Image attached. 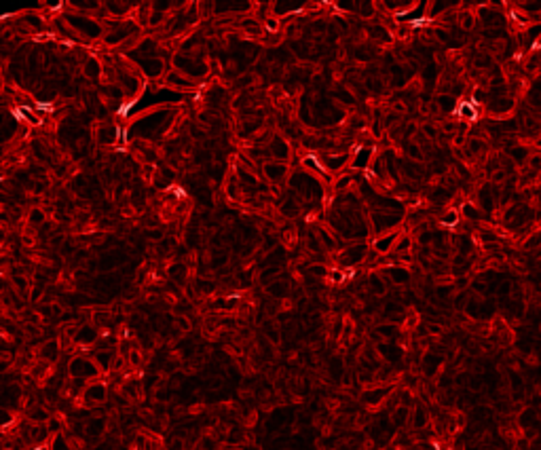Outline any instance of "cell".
<instances>
[{
	"instance_id": "obj_17",
	"label": "cell",
	"mask_w": 541,
	"mask_h": 450,
	"mask_svg": "<svg viewBox=\"0 0 541 450\" xmlns=\"http://www.w3.org/2000/svg\"><path fill=\"white\" fill-rule=\"evenodd\" d=\"M34 110L38 112L40 117L42 115H53V112H55V104L53 102H45V100H38V102H34Z\"/></svg>"
},
{
	"instance_id": "obj_15",
	"label": "cell",
	"mask_w": 541,
	"mask_h": 450,
	"mask_svg": "<svg viewBox=\"0 0 541 450\" xmlns=\"http://www.w3.org/2000/svg\"><path fill=\"white\" fill-rule=\"evenodd\" d=\"M459 218L461 216H459L457 209H450L448 214H444L442 218H440V224H442V227H446V229H454L459 224Z\"/></svg>"
},
{
	"instance_id": "obj_38",
	"label": "cell",
	"mask_w": 541,
	"mask_h": 450,
	"mask_svg": "<svg viewBox=\"0 0 541 450\" xmlns=\"http://www.w3.org/2000/svg\"><path fill=\"white\" fill-rule=\"evenodd\" d=\"M93 450H110V446H108V444H102V446H97V448H93Z\"/></svg>"
},
{
	"instance_id": "obj_4",
	"label": "cell",
	"mask_w": 541,
	"mask_h": 450,
	"mask_svg": "<svg viewBox=\"0 0 541 450\" xmlns=\"http://www.w3.org/2000/svg\"><path fill=\"white\" fill-rule=\"evenodd\" d=\"M140 68L144 70V74L148 76V78H156V76H161L163 72H165V64L161 62V60H152V58H148V60H140Z\"/></svg>"
},
{
	"instance_id": "obj_31",
	"label": "cell",
	"mask_w": 541,
	"mask_h": 450,
	"mask_svg": "<svg viewBox=\"0 0 541 450\" xmlns=\"http://www.w3.org/2000/svg\"><path fill=\"white\" fill-rule=\"evenodd\" d=\"M378 332H381V334H385V336H391V334L395 332V326H381Z\"/></svg>"
},
{
	"instance_id": "obj_10",
	"label": "cell",
	"mask_w": 541,
	"mask_h": 450,
	"mask_svg": "<svg viewBox=\"0 0 541 450\" xmlns=\"http://www.w3.org/2000/svg\"><path fill=\"white\" fill-rule=\"evenodd\" d=\"M60 349H62V347H60V343H58V341H49V343H45V345H42V349H40V357L53 363L55 359L60 357Z\"/></svg>"
},
{
	"instance_id": "obj_6",
	"label": "cell",
	"mask_w": 541,
	"mask_h": 450,
	"mask_svg": "<svg viewBox=\"0 0 541 450\" xmlns=\"http://www.w3.org/2000/svg\"><path fill=\"white\" fill-rule=\"evenodd\" d=\"M400 222V218L397 216H391V214H381V212H374L372 214V224H374V229L381 233V231H389L391 227H395V224Z\"/></svg>"
},
{
	"instance_id": "obj_25",
	"label": "cell",
	"mask_w": 541,
	"mask_h": 450,
	"mask_svg": "<svg viewBox=\"0 0 541 450\" xmlns=\"http://www.w3.org/2000/svg\"><path fill=\"white\" fill-rule=\"evenodd\" d=\"M404 416H408V410L404 406H400V408H397V412H395V416H393L395 425H404Z\"/></svg>"
},
{
	"instance_id": "obj_9",
	"label": "cell",
	"mask_w": 541,
	"mask_h": 450,
	"mask_svg": "<svg viewBox=\"0 0 541 450\" xmlns=\"http://www.w3.org/2000/svg\"><path fill=\"white\" fill-rule=\"evenodd\" d=\"M97 339H99V334H97L95 328H91V326H85V328H80V330L74 334V341H76L80 347H89V345H93Z\"/></svg>"
},
{
	"instance_id": "obj_32",
	"label": "cell",
	"mask_w": 541,
	"mask_h": 450,
	"mask_svg": "<svg viewBox=\"0 0 541 450\" xmlns=\"http://www.w3.org/2000/svg\"><path fill=\"white\" fill-rule=\"evenodd\" d=\"M129 361H131L133 365L140 363V353H138V351H131V353H129Z\"/></svg>"
},
{
	"instance_id": "obj_12",
	"label": "cell",
	"mask_w": 541,
	"mask_h": 450,
	"mask_svg": "<svg viewBox=\"0 0 541 450\" xmlns=\"http://www.w3.org/2000/svg\"><path fill=\"white\" fill-rule=\"evenodd\" d=\"M347 161H349V154H340V157H336L332 152L326 154V167H328V172H338Z\"/></svg>"
},
{
	"instance_id": "obj_29",
	"label": "cell",
	"mask_w": 541,
	"mask_h": 450,
	"mask_svg": "<svg viewBox=\"0 0 541 450\" xmlns=\"http://www.w3.org/2000/svg\"><path fill=\"white\" fill-rule=\"evenodd\" d=\"M442 131H446V133H452V131H457V121H446V123H442Z\"/></svg>"
},
{
	"instance_id": "obj_22",
	"label": "cell",
	"mask_w": 541,
	"mask_h": 450,
	"mask_svg": "<svg viewBox=\"0 0 541 450\" xmlns=\"http://www.w3.org/2000/svg\"><path fill=\"white\" fill-rule=\"evenodd\" d=\"M467 146H469V152H472V154H478V152L484 150V142H482V139H478V137H469Z\"/></svg>"
},
{
	"instance_id": "obj_11",
	"label": "cell",
	"mask_w": 541,
	"mask_h": 450,
	"mask_svg": "<svg viewBox=\"0 0 541 450\" xmlns=\"http://www.w3.org/2000/svg\"><path fill=\"white\" fill-rule=\"evenodd\" d=\"M167 82H172L174 87H186V89H193V87H199V85H195V80L193 78H188V76H184L180 70H174L172 74L167 76Z\"/></svg>"
},
{
	"instance_id": "obj_1",
	"label": "cell",
	"mask_w": 541,
	"mask_h": 450,
	"mask_svg": "<svg viewBox=\"0 0 541 450\" xmlns=\"http://www.w3.org/2000/svg\"><path fill=\"white\" fill-rule=\"evenodd\" d=\"M99 372L102 370L97 368V363L85 355H76L68 365V374L72 378H78V381H89V378H95Z\"/></svg>"
},
{
	"instance_id": "obj_33",
	"label": "cell",
	"mask_w": 541,
	"mask_h": 450,
	"mask_svg": "<svg viewBox=\"0 0 541 450\" xmlns=\"http://www.w3.org/2000/svg\"><path fill=\"white\" fill-rule=\"evenodd\" d=\"M15 286H19V290L21 292H25L28 288H25V279L23 277H15Z\"/></svg>"
},
{
	"instance_id": "obj_20",
	"label": "cell",
	"mask_w": 541,
	"mask_h": 450,
	"mask_svg": "<svg viewBox=\"0 0 541 450\" xmlns=\"http://www.w3.org/2000/svg\"><path fill=\"white\" fill-rule=\"evenodd\" d=\"M11 117H13V119H15L17 123H30V125H32V119H30V117H28V115H25V112H23V110H21L19 106H15V108H11Z\"/></svg>"
},
{
	"instance_id": "obj_3",
	"label": "cell",
	"mask_w": 541,
	"mask_h": 450,
	"mask_svg": "<svg viewBox=\"0 0 541 450\" xmlns=\"http://www.w3.org/2000/svg\"><path fill=\"white\" fill-rule=\"evenodd\" d=\"M83 398L85 402H91V404H102L106 400V385L102 383H91L85 387L83 391Z\"/></svg>"
},
{
	"instance_id": "obj_34",
	"label": "cell",
	"mask_w": 541,
	"mask_h": 450,
	"mask_svg": "<svg viewBox=\"0 0 541 450\" xmlns=\"http://www.w3.org/2000/svg\"><path fill=\"white\" fill-rule=\"evenodd\" d=\"M501 180H505V172H495L493 174V182H501Z\"/></svg>"
},
{
	"instance_id": "obj_13",
	"label": "cell",
	"mask_w": 541,
	"mask_h": 450,
	"mask_svg": "<svg viewBox=\"0 0 541 450\" xmlns=\"http://www.w3.org/2000/svg\"><path fill=\"white\" fill-rule=\"evenodd\" d=\"M434 23V17L431 15H423V17H410L406 21V25L410 27V30H421V27H427V25H431Z\"/></svg>"
},
{
	"instance_id": "obj_14",
	"label": "cell",
	"mask_w": 541,
	"mask_h": 450,
	"mask_svg": "<svg viewBox=\"0 0 541 450\" xmlns=\"http://www.w3.org/2000/svg\"><path fill=\"white\" fill-rule=\"evenodd\" d=\"M438 108L442 110V112H454V108H457V102H454V97L452 95H438Z\"/></svg>"
},
{
	"instance_id": "obj_16",
	"label": "cell",
	"mask_w": 541,
	"mask_h": 450,
	"mask_svg": "<svg viewBox=\"0 0 541 450\" xmlns=\"http://www.w3.org/2000/svg\"><path fill=\"white\" fill-rule=\"evenodd\" d=\"M136 102H138V97H133V100H127V102H119V106H117V117L119 119H127V117L131 115Z\"/></svg>"
},
{
	"instance_id": "obj_23",
	"label": "cell",
	"mask_w": 541,
	"mask_h": 450,
	"mask_svg": "<svg viewBox=\"0 0 541 450\" xmlns=\"http://www.w3.org/2000/svg\"><path fill=\"white\" fill-rule=\"evenodd\" d=\"M370 286H372V290H374L376 294H385V284L381 281L378 275H370Z\"/></svg>"
},
{
	"instance_id": "obj_18",
	"label": "cell",
	"mask_w": 541,
	"mask_h": 450,
	"mask_svg": "<svg viewBox=\"0 0 541 450\" xmlns=\"http://www.w3.org/2000/svg\"><path fill=\"white\" fill-rule=\"evenodd\" d=\"M406 154H408V159H412V161H421V159H423L421 148H419L415 142H408V144H406Z\"/></svg>"
},
{
	"instance_id": "obj_35",
	"label": "cell",
	"mask_w": 541,
	"mask_h": 450,
	"mask_svg": "<svg viewBox=\"0 0 541 450\" xmlns=\"http://www.w3.org/2000/svg\"><path fill=\"white\" fill-rule=\"evenodd\" d=\"M148 237H150V239H154V241H159V239L163 237V233H161V231H150V233H148Z\"/></svg>"
},
{
	"instance_id": "obj_26",
	"label": "cell",
	"mask_w": 541,
	"mask_h": 450,
	"mask_svg": "<svg viewBox=\"0 0 541 450\" xmlns=\"http://www.w3.org/2000/svg\"><path fill=\"white\" fill-rule=\"evenodd\" d=\"M42 220H45V214H42L40 209H32V212H30V222L38 227V224H40Z\"/></svg>"
},
{
	"instance_id": "obj_28",
	"label": "cell",
	"mask_w": 541,
	"mask_h": 450,
	"mask_svg": "<svg viewBox=\"0 0 541 450\" xmlns=\"http://www.w3.org/2000/svg\"><path fill=\"white\" fill-rule=\"evenodd\" d=\"M408 247H410V239H408V237H400V239H397V245H395L393 251H404V249H408Z\"/></svg>"
},
{
	"instance_id": "obj_2",
	"label": "cell",
	"mask_w": 541,
	"mask_h": 450,
	"mask_svg": "<svg viewBox=\"0 0 541 450\" xmlns=\"http://www.w3.org/2000/svg\"><path fill=\"white\" fill-rule=\"evenodd\" d=\"M301 163H303V167H307V170H311V172H315V174H319L323 180H328V167H326V163L319 159V154L317 152H305L303 154V159H301Z\"/></svg>"
},
{
	"instance_id": "obj_5",
	"label": "cell",
	"mask_w": 541,
	"mask_h": 450,
	"mask_svg": "<svg viewBox=\"0 0 541 450\" xmlns=\"http://www.w3.org/2000/svg\"><path fill=\"white\" fill-rule=\"evenodd\" d=\"M364 258H366V245H355V247L345 249L343 254H340V260H343L345 264H349V266L360 264Z\"/></svg>"
},
{
	"instance_id": "obj_21",
	"label": "cell",
	"mask_w": 541,
	"mask_h": 450,
	"mask_svg": "<svg viewBox=\"0 0 541 450\" xmlns=\"http://www.w3.org/2000/svg\"><path fill=\"white\" fill-rule=\"evenodd\" d=\"M459 23H461V27H465V30H472L474 23H476V17L472 15V13H463V15L459 17Z\"/></svg>"
},
{
	"instance_id": "obj_24",
	"label": "cell",
	"mask_w": 541,
	"mask_h": 450,
	"mask_svg": "<svg viewBox=\"0 0 541 450\" xmlns=\"http://www.w3.org/2000/svg\"><path fill=\"white\" fill-rule=\"evenodd\" d=\"M47 429H49V433H60V429H62L60 418H49L47 420Z\"/></svg>"
},
{
	"instance_id": "obj_7",
	"label": "cell",
	"mask_w": 541,
	"mask_h": 450,
	"mask_svg": "<svg viewBox=\"0 0 541 450\" xmlns=\"http://www.w3.org/2000/svg\"><path fill=\"white\" fill-rule=\"evenodd\" d=\"M397 239H400V237H397L395 233L385 235V237H378V239H374V241H372V247L378 251V254H389V249H395Z\"/></svg>"
},
{
	"instance_id": "obj_36",
	"label": "cell",
	"mask_w": 541,
	"mask_h": 450,
	"mask_svg": "<svg viewBox=\"0 0 541 450\" xmlns=\"http://www.w3.org/2000/svg\"><path fill=\"white\" fill-rule=\"evenodd\" d=\"M311 271H313V273H315V275H323V273H326V269H323V266H313V269H311Z\"/></svg>"
},
{
	"instance_id": "obj_27",
	"label": "cell",
	"mask_w": 541,
	"mask_h": 450,
	"mask_svg": "<svg viewBox=\"0 0 541 450\" xmlns=\"http://www.w3.org/2000/svg\"><path fill=\"white\" fill-rule=\"evenodd\" d=\"M463 212H465V216H467V218L478 220V209H476V207H472V203H465V205H463Z\"/></svg>"
},
{
	"instance_id": "obj_37",
	"label": "cell",
	"mask_w": 541,
	"mask_h": 450,
	"mask_svg": "<svg viewBox=\"0 0 541 450\" xmlns=\"http://www.w3.org/2000/svg\"><path fill=\"white\" fill-rule=\"evenodd\" d=\"M32 450H51V448H49L47 444H36V446H34Z\"/></svg>"
},
{
	"instance_id": "obj_8",
	"label": "cell",
	"mask_w": 541,
	"mask_h": 450,
	"mask_svg": "<svg viewBox=\"0 0 541 450\" xmlns=\"http://www.w3.org/2000/svg\"><path fill=\"white\" fill-rule=\"evenodd\" d=\"M264 174H266V178L270 182H279L283 176L288 174V167L283 163H279V161H268V163H264Z\"/></svg>"
},
{
	"instance_id": "obj_19",
	"label": "cell",
	"mask_w": 541,
	"mask_h": 450,
	"mask_svg": "<svg viewBox=\"0 0 541 450\" xmlns=\"http://www.w3.org/2000/svg\"><path fill=\"white\" fill-rule=\"evenodd\" d=\"M412 423H415V427L417 429H421V427H425L427 425V412H425V408H417L415 410V420H412Z\"/></svg>"
},
{
	"instance_id": "obj_30",
	"label": "cell",
	"mask_w": 541,
	"mask_h": 450,
	"mask_svg": "<svg viewBox=\"0 0 541 450\" xmlns=\"http://www.w3.org/2000/svg\"><path fill=\"white\" fill-rule=\"evenodd\" d=\"M423 131L427 133V137H431V139L438 137V129L434 127V125H423Z\"/></svg>"
}]
</instances>
